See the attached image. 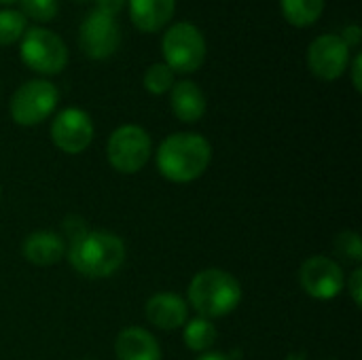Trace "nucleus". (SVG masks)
Returning <instances> with one entry per match:
<instances>
[{
	"instance_id": "f257e3e1",
	"label": "nucleus",
	"mask_w": 362,
	"mask_h": 360,
	"mask_svg": "<svg viewBox=\"0 0 362 360\" xmlns=\"http://www.w3.org/2000/svg\"><path fill=\"white\" fill-rule=\"evenodd\" d=\"M212 161V146L202 134H170L157 151V168L172 182L197 180Z\"/></svg>"
},
{
	"instance_id": "f03ea898",
	"label": "nucleus",
	"mask_w": 362,
	"mask_h": 360,
	"mask_svg": "<svg viewBox=\"0 0 362 360\" xmlns=\"http://www.w3.org/2000/svg\"><path fill=\"white\" fill-rule=\"evenodd\" d=\"M70 265L85 278H110L125 263V244L117 233L110 231H85L72 240L68 250Z\"/></svg>"
},
{
	"instance_id": "7ed1b4c3",
	"label": "nucleus",
	"mask_w": 362,
	"mask_h": 360,
	"mask_svg": "<svg viewBox=\"0 0 362 360\" xmlns=\"http://www.w3.org/2000/svg\"><path fill=\"white\" fill-rule=\"evenodd\" d=\"M189 303L202 318H223L242 301V286L235 276L225 269L210 267L193 276L189 284Z\"/></svg>"
},
{
	"instance_id": "20e7f679",
	"label": "nucleus",
	"mask_w": 362,
	"mask_h": 360,
	"mask_svg": "<svg viewBox=\"0 0 362 360\" xmlns=\"http://www.w3.org/2000/svg\"><path fill=\"white\" fill-rule=\"evenodd\" d=\"M161 51L163 64L170 66L172 72L189 74L199 70L206 59V38L193 23L178 21L165 30Z\"/></svg>"
},
{
	"instance_id": "39448f33",
	"label": "nucleus",
	"mask_w": 362,
	"mask_h": 360,
	"mask_svg": "<svg viewBox=\"0 0 362 360\" xmlns=\"http://www.w3.org/2000/svg\"><path fill=\"white\" fill-rule=\"evenodd\" d=\"M19 55L38 74H57L68 64V47L62 36L47 28H28L19 42Z\"/></svg>"
},
{
	"instance_id": "423d86ee",
	"label": "nucleus",
	"mask_w": 362,
	"mask_h": 360,
	"mask_svg": "<svg viewBox=\"0 0 362 360\" xmlns=\"http://www.w3.org/2000/svg\"><path fill=\"white\" fill-rule=\"evenodd\" d=\"M153 151V142L146 129L140 125H121L117 127L106 144V155L110 166L121 174L140 172Z\"/></svg>"
},
{
	"instance_id": "0eeeda50",
	"label": "nucleus",
	"mask_w": 362,
	"mask_h": 360,
	"mask_svg": "<svg viewBox=\"0 0 362 360\" xmlns=\"http://www.w3.org/2000/svg\"><path fill=\"white\" fill-rule=\"evenodd\" d=\"M59 91L51 81L32 79L23 83L11 98V117L17 125L32 127L45 121L57 106Z\"/></svg>"
},
{
	"instance_id": "6e6552de",
	"label": "nucleus",
	"mask_w": 362,
	"mask_h": 360,
	"mask_svg": "<svg viewBox=\"0 0 362 360\" xmlns=\"http://www.w3.org/2000/svg\"><path fill=\"white\" fill-rule=\"evenodd\" d=\"M299 282L310 297L329 301V299H335L344 291L346 276L337 261H333L325 255H316V257H310L301 265Z\"/></svg>"
},
{
	"instance_id": "1a4fd4ad",
	"label": "nucleus",
	"mask_w": 362,
	"mask_h": 360,
	"mask_svg": "<svg viewBox=\"0 0 362 360\" xmlns=\"http://www.w3.org/2000/svg\"><path fill=\"white\" fill-rule=\"evenodd\" d=\"M350 66V47L339 34H322L308 47V68L320 81H337Z\"/></svg>"
},
{
	"instance_id": "9d476101",
	"label": "nucleus",
	"mask_w": 362,
	"mask_h": 360,
	"mask_svg": "<svg viewBox=\"0 0 362 360\" xmlns=\"http://www.w3.org/2000/svg\"><path fill=\"white\" fill-rule=\"evenodd\" d=\"M78 45L91 59L110 57L121 45V30L115 17L100 11H91L78 30Z\"/></svg>"
},
{
	"instance_id": "9b49d317",
	"label": "nucleus",
	"mask_w": 362,
	"mask_h": 360,
	"mask_svg": "<svg viewBox=\"0 0 362 360\" xmlns=\"http://www.w3.org/2000/svg\"><path fill=\"white\" fill-rule=\"evenodd\" d=\"M51 140L59 151L68 155L83 153L93 140L91 117L81 108H64L51 123Z\"/></svg>"
},
{
	"instance_id": "f8f14e48",
	"label": "nucleus",
	"mask_w": 362,
	"mask_h": 360,
	"mask_svg": "<svg viewBox=\"0 0 362 360\" xmlns=\"http://www.w3.org/2000/svg\"><path fill=\"white\" fill-rule=\"evenodd\" d=\"M146 318L161 331H176L189 320V306L174 293H157L146 301Z\"/></svg>"
},
{
	"instance_id": "ddd939ff",
	"label": "nucleus",
	"mask_w": 362,
	"mask_h": 360,
	"mask_svg": "<svg viewBox=\"0 0 362 360\" xmlns=\"http://www.w3.org/2000/svg\"><path fill=\"white\" fill-rule=\"evenodd\" d=\"M115 354L119 360H161V348L146 329L127 327L117 335Z\"/></svg>"
},
{
	"instance_id": "4468645a",
	"label": "nucleus",
	"mask_w": 362,
	"mask_h": 360,
	"mask_svg": "<svg viewBox=\"0 0 362 360\" xmlns=\"http://www.w3.org/2000/svg\"><path fill=\"white\" fill-rule=\"evenodd\" d=\"M170 106L182 123H195L206 112V95L193 81H178L170 89Z\"/></svg>"
},
{
	"instance_id": "2eb2a0df",
	"label": "nucleus",
	"mask_w": 362,
	"mask_h": 360,
	"mask_svg": "<svg viewBox=\"0 0 362 360\" xmlns=\"http://www.w3.org/2000/svg\"><path fill=\"white\" fill-rule=\"evenodd\" d=\"M129 17L142 32H159L170 23L176 11V0H127Z\"/></svg>"
},
{
	"instance_id": "dca6fc26",
	"label": "nucleus",
	"mask_w": 362,
	"mask_h": 360,
	"mask_svg": "<svg viewBox=\"0 0 362 360\" xmlns=\"http://www.w3.org/2000/svg\"><path fill=\"white\" fill-rule=\"evenodd\" d=\"M21 250L32 265L49 267L62 261V257L66 255V244L53 231H34L23 240Z\"/></svg>"
},
{
	"instance_id": "f3484780",
	"label": "nucleus",
	"mask_w": 362,
	"mask_h": 360,
	"mask_svg": "<svg viewBox=\"0 0 362 360\" xmlns=\"http://www.w3.org/2000/svg\"><path fill=\"white\" fill-rule=\"evenodd\" d=\"M284 19L295 28H308L316 23L325 11V0H280Z\"/></svg>"
},
{
	"instance_id": "a211bd4d",
	"label": "nucleus",
	"mask_w": 362,
	"mask_h": 360,
	"mask_svg": "<svg viewBox=\"0 0 362 360\" xmlns=\"http://www.w3.org/2000/svg\"><path fill=\"white\" fill-rule=\"evenodd\" d=\"M182 337H185V344H187L189 350H193V352H208L216 344L218 331L212 325V320L199 316V318L187 320Z\"/></svg>"
},
{
	"instance_id": "6ab92c4d",
	"label": "nucleus",
	"mask_w": 362,
	"mask_h": 360,
	"mask_svg": "<svg viewBox=\"0 0 362 360\" xmlns=\"http://www.w3.org/2000/svg\"><path fill=\"white\" fill-rule=\"evenodd\" d=\"M25 30H28V19L21 15V11L15 8L0 11V45H13L21 40Z\"/></svg>"
},
{
	"instance_id": "aec40b11",
	"label": "nucleus",
	"mask_w": 362,
	"mask_h": 360,
	"mask_svg": "<svg viewBox=\"0 0 362 360\" xmlns=\"http://www.w3.org/2000/svg\"><path fill=\"white\" fill-rule=\"evenodd\" d=\"M144 87L153 95L168 93L174 87V72L163 62H157V64L148 66V70L144 72Z\"/></svg>"
},
{
	"instance_id": "412c9836",
	"label": "nucleus",
	"mask_w": 362,
	"mask_h": 360,
	"mask_svg": "<svg viewBox=\"0 0 362 360\" xmlns=\"http://www.w3.org/2000/svg\"><path fill=\"white\" fill-rule=\"evenodd\" d=\"M335 252L352 263H361L362 261V242L361 236L356 231H341L335 238Z\"/></svg>"
},
{
	"instance_id": "4be33fe9",
	"label": "nucleus",
	"mask_w": 362,
	"mask_h": 360,
	"mask_svg": "<svg viewBox=\"0 0 362 360\" xmlns=\"http://www.w3.org/2000/svg\"><path fill=\"white\" fill-rule=\"evenodd\" d=\"M21 15L34 21H51L57 15V0H19Z\"/></svg>"
},
{
	"instance_id": "5701e85b",
	"label": "nucleus",
	"mask_w": 362,
	"mask_h": 360,
	"mask_svg": "<svg viewBox=\"0 0 362 360\" xmlns=\"http://www.w3.org/2000/svg\"><path fill=\"white\" fill-rule=\"evenodd\" d=\"M346 286H348V291H350V295H352L354 306L358 308V306L362 303V269L361 267H356V269L352 272L350 280H346Z\"/></svg>"
},
{
	"instance_id": "b1692460",
	"label": "nucleus",
	"mask_w": 362,
	"mask_h": 360,
	"mask_svg": "<svg viewBox=\"0 0 362 360\" xmlns=\"http://www.w3.org/2000/svg\"><path fill=\"white\" fill-rule=\"evenodd\" d=\"M64 231H66V238L72 242V240L81 238V236L87 231V227H85L83 219H78V216H68V219L64 221Z\"/></svg>"
},
{
	"instance_id": "393cba45",
	"label": "nucleus",
	"mask_w": 362,
	"mask_h": 360,
	"mask_svg": "<svg viewBox=\"0 0 362 360\" xmlns=\"http://www.w3.org/2000/svg\"><path fill=\"white\" fill-rule=\"evenodd\" d=\"M125 2H127V0H95V11L115 17V15H119V13L123 11Z\"/></svg>"
},
{
	"instance_id": "a878e982",
	"label": "nucleus",
	"mask_w": 362,
	"mask_h": 360,
	"mask_svg": "<svg viewBox=\"0 0 362 360\" xmlns=\"http://www.w3.org/2000/svg\"><path fill=\"white\" fill-rule=\"evenodd\" d=\"M339 36H341V40H344L348 47H358V45H361V38H362L361 25H356V23H350V25H346V28H344V32H341Z\"/></svg>"
},
{
	"instance_id": "bb28decb",
	"label": "nucleus",
	"mask_w": 362,
	"mask_h": 360,
	"mask_svg": "<svg viewBox=\"0 0 362 360\" xmlns=\"http://www.w3.org/2000/svg\"><path fill=\"white\" fill-rule=\"evenodd\" d=\"M352 64V83H354V89L362 91V81H361V68H362V55L356 53L354 59L350 62Z\"/></svg>"
},
{
	"instance_id": "cd10ccee",
	"label": "nucleus",
	"mask_w": 362,
	"mask_h": 360,
	"mask_svg": "<svg viewBox=\"0 0 362 360\" xmlns=\"http://www.w3.org/2000/svg\"><path fill=\"white\" fill-rule=\"evenodd\" d=\"M197 360H231L227 354H223V352H206V354H202Z\"/></svg>"
},
{
	"instance_id": "c85d7f7f",
	"label": "nucleus",
	"mask_w": 362,
	"mask_h": 360,
	"mask_svg": "<svg viewBox=\"0 0 362 360\" xmlns=\"http://www.w3.org/2000/svg\"><path fill=\"white\" fill-rule=\"evenodd\" d=\"M13 2H17V0H0V4H13Z\"/></svg>"
}]
</instances>
